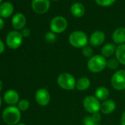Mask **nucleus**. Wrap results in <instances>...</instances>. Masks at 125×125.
I'll list each match as a JSON object with an SVG mask.
<instances>
[{
	"label": "nucleus",
	"mask_w": 125,
	"mask_h": 125,
	"mask_svg": "<svg viewBox=\"0 0 125 125\" xmlns=\"http://www.w3.org/2000/svg\"><path fill=\"white\" fill-rule=\"evenodd\" d=\"M87 66L90 72L99 73L107 67V60L102 54H95L89 58Z\"/></svg>",
	"instance_id": "1"
},
{
	"label": "nucleus",
	"mask_w": 125,
	"mask_h": 125,
	"mask_svg": "<svg viewBox=\"0 0 125 125\" xmlns=\"http://www.w3.org/2000/svg\"><path fill=\"white\" fill-rule=\"evenodd\" d=\"M3 120L9 125H16L21 118V113L18 107L14 106L8 107L5 109L2 114Z\"/></svg>",
	"instance_id": "2"
},
{
	"label": "nucleus",
	"mask_w": 125,
	"mask_h": 125,
	"mask_svg": "<svg viewBox=\"0 0 125 125\" xmlns=\"http://www.w3.org/2000/svg\"><path fill=\"white\" fill-rule=\"evenodd\" d=\"M57 85L62 88L66 91H72L76 88V80L73 75L69 73H62L57 79Z\"/></svg>",
	"instance_id": "3"
},
{
	"label": "nucleus",
	"mask_w": 125,
	"mask_h": 125,
	"mask_svg": "<svg viewBox=\"0 0 125 125\" xmlns=\"http://www.w3.org/2000/svg\"><path fill=\"white\" fill-rule=\"evenodd\" d=\"M69 43L75 48H84L87 46L88 39L85 32L82 31H74L69 35Z\"/></svg>",
	"instance_id": "4"
},
{
	"label": "nucleus",
	"mask_w": 125,
	"mask_h": 125,
	"mask_svg": "<svg viewBox=\"0 0 125 125\" xmlns=\"http://www.w3.org/2000/svg\"><path fill=\"white\" fill-rule=\"evenodd\" d=\"M83 107L86 111L88 113L94 114L96 113H99L101 107V104L99 100L94 96H86L83 100Z\"/></svg>",
	"instance_id": "5"
},
{
	"label": "nucleus",
	"mask_w": 125,
	"mask_h": 125,
	"mask_svg": "<svg viewBox=\"0 0 125 125\" xmlns=\"http://www.w3.org/2000/svg\"><path fill=\"white\" fill-rule=\"evenodd\" d=\"M67 21L62 16H56L53 18L50 23V28L54 33H61L67 28Z\"/></svg>",
	"instance_id": "6"
},
{
	"label": "nucleus",
	"mask_w": 125,
	"mask_h": 125,
	"mask_svg": "<svg viewBox=\"0 0 125 125\" xmlns=\"http://www.w3.org/2000/svg\"><path fill=\"white\" fill-rule=\"evenodd\" d=\"M113 88L118 91L125 89V70H119L114 73L111 78Z\"/></svg>",
	"instance_id": "7"
},
{
	"label": "nucleus",
	"mask_w": 125,
	"mask_h": 125,
	"mask_svg": "<svg viewBox=\"0 0 125 125\" xmlns=\"http://www.w3.org/2000/svg\"><path fill=\"white\" fill-rule=\"evenodd\" d=\"M22 37L21 33L17 31H12L9 32L6 38L8 46L13 49L19 48L22 43Z\"/></svg>",
	"instance_id": "8"
},
{
	"label": "nucleus",
	"mask_w": 125,
	"mask_h": 125,
	"mask_svg": "<svg viewBox=\"0 0 125 125\" xmlns=\"http://www.w3.org/2000/svg\"><path fill=\"white\" fill-rule=\"evenodd\" d=\"M49 6V0H32V7L33 10L38 14H43L47 12Z\"/></svg>",
	"instance_id": "9"
},
{
	"label": "nucleus",
	"mask_w": 125,
	"mask_h": 125,
	"mask_svg": "<svg viewBox=\"0 0 125 125\" xmlns=\"http://www.w3.org/2000/svg\"><path fill=\"white\" fill-rule=\"evenodd\" d=\"M35 100L41 106H46L50 102V94L45 88H40L35 93Z\"/></svg>",
	"instance_id": "10"
},
{
	"label": "nucleus",
	"mask_w": 125,
	"mask_h": 125,
	"mask_svg": "<svg viewBox=\"0 0 125 125\" xmlns=\"http://www.w3.org/2000/svg\"><path fill=\"white\" fill-rule=\"evenodd\" d=\"M105 39V35L103 32L97 30L94 32L90 37V44L92 46H99L103 43Z\"/></svg>",
	"instance_id": "11"
},
{
	"label": "nucleus",
	"mask_w": 125,
	"mask_h": 125,
	"mask_svg": "<svg viewBox=\"0 0 125 125\" xmlns=\"http://www.w3.org/2000/svg\"><path fill=\"white\" fill-rule=\"evenodd\" d=\"M12 24L15 29L21 30L26 24V18L22 13H16L13 17Z\"/></svg>",
	"instance_id": "12"
},
{
	"label": "nucleus",
	"mask_w": 125,
	"mask_h": 125,
	"mask_svg": "<svg viewBox=\"0 0 125 125\" xmlns=\"http://www.w3.org/2000/svg\"><path fill=\"white\" fill-rule=\"evenodd\" d=\"M113 40L117 44H124L125 42V28L119 27L113 33Z\"/></svg>",
	"instance_id": "13"
},
{
	"label": "nucleus",
	"mask_w": 125,
	"mask_h": 125,
	"mask_svg": "<svg viewBox=\"0 0 125 125\" xmlns=\"http://www.w3.org/2000/svg\"><path fill=\"white\" fill-rule=\"evenodd\" d=\"M115 109V103L114 101L107 99L101 104L100 110L104 114H110Z\"/></svg>",
	"instance_id": "14"
},
{
	"label": "nucleus",
	"mask_w": 125,
	"mask_h": 125,
	"mask_svg": "<svg viewBox=\"0 0 125 125\" xmlns=\"http://www.w3.org/2000/svg\"><path fill=\"white\" fill-rule=\"evenodd\" d=\"M5 101L9 104H15L18 102L19 99V96L18 93L14 90H9L8 91L4 96Z\"/></svg>",
	"instance_id": "15"
},
{
	"label": "nucleus",
	"mask_w": 125,
	"mask_h": 125,
	"mask_svg": "<svg viewBox=\"0 0 125 125\" xmlns=\"http://www.w3.org/2000/svg\"><path fill=\"white\" fill-rule=\"evenodd\" d=\"M13 12V6L10 2H5L0 6V16L4 18H8Z\"/></svg>",
	"instance_id": "16"
},
{
	"label": "nucleus",
	"mask_w": 125,
	"mask_h": 125,
	"mask_svg": "<svg viewBox=\"0 0 125 125\" xmlns=\"http://www.w3.org/2000/svg\"><path fill=\"white\" fill-rule=\"evenodd\" d=\"M71 13L77 18H80L85 14V8L83 5L80 2L74 3L71 7Z\"/></svg>",
	"instance_id": "17"
},
{
	"label": "nucleus",
	"mask_w": 125,
	"mask_h": 125,
	"mask_svg": "<svg viewBox=\"0 0 125 125\" xmlns=\"http://www.w3.org/2000/svg\"><path fill=\"white\" fill-rule=\"evenodd\" d=\"M109 96H110V91L108 88L104 86H100L97 88V89L95 91V96L99 100L105 101L108 99Z\"/></svg>",
	"instance_id": "18"
},
{
	"label": "nucleus",
	"mask_w": 125,
	"mask_h": 125,
	"mask_svg": "<svg viewBox=\"0 0 125 125\" xmlns=\"http://www.w3.org/2000/svg\"><path fill=\"white\" fill-rule=\"evenodd\" d=\"M115 58L122 65H125V43L118 45L115 50Z\"/></svg>",
	"instance_id": "19"
},
{
	"label": "nucleus",
	"mask_w": 125,
	"mask_h": 125,
	"mask_svg": "<svg viewBox=\"0 0 125 125\" xmlns=\"http://www.w3.org/2000/svg\"><path fill=\"white\" fill-rule=\"evenodd\" d=\"M116 47L114 44L113 43H107L104 45L101 50V54L106 57H111L114 53H115Z\"/></svg>",
	"instance_id": "20"
},
{
	"label": "nucleus",
	"mask_w": 125,
	"mask_h": 125,
	"mask_svg": "<svg viewBox=\"0 0 125 125\" xmlns=\"http://www.w3.org/2000/svg\"><path fill=\"white\" fill-rule=\"evenodd\" d=\"M90 85H91V81L88 77H80L77 82L76 88L78 91H83L87 90L90 87Z\"/></svg>",
	"instance_id": "21"
},
{
	"label": "nucleus",
	"mask_w": 125,
	"mask_h": 125,
	"mask_svg": "<svg viewBox=\"0 0 125 125\" xmlns=\"http://www.w3.org/2000/svg\"><path fill=\"white\" fill-rule=\"evenodd\" d=\"M119 62L116 58H110L107 60V67L110 69H116L118 67Z\"/></svg>",
	"instance_id": "22"
},
{
	"label": "nucleus",
	"mask_w": 125,
	"mask_h": 125,
	"mask_svg": "<svg viewBox=\"0 0 125 125\" xmlns=\"http://www.w3.org/2000/svg\"><path fill=\"white\" fill-rule=\"evenodd\" d=\"M82 53L83 54L85 57H89L91 58V57H93V54H94V50L90 46H85L84 48H83V50H82Z\"/></svg>",
	"instance_id": "23"
},
{
	"label": "nucleus",
	"mask_w": 125,
	"mask_h": 125,
	"mask_svg": "<svg viewBox=\"0 0 125 125\" xmlns=\"http://www.w3.org/2000/svg\"><path fill=\"white\" fill-rule=\"evenodd\" d=\"M45 41L49 43H54L56 41V35L53 32H49L45 35Z\"/></svg>",
	"instance_id": "24"
},
{
	"label": "nucleus",
	"mask_w": 125,
	"mask_h": 125,
	"mask_svg": "<svg viewBox=\"0 0 125 125\" xmlns=\"http://www.w3.org/2000/svg\"><path fill=\"white\" fill-rule=\"evenodd\" d=\"M95 1L100 6L108 7L112 5L115 2V0H95Z\"/></svg>",
	"instance_id": "25"
},
{
	"label": "nucleus",
	"mask_w": 125,
	"mask_h": 125,
	"mask_svg": "<svg viewBox=\"0 0 125 125\" xmlns=\"http://www.w3.org/2000/svg\"><path fill=\"white\" fill-rule=\"evenodd\" d=\"M30 107V102L26 99H22L19 102V109L21 110H26Z\"/></svg>",
	"instance_id": "26"
},
{
	"label": "nucleus",
	"mask_w": 125,
	"mask_h": 125,
	"mask_svg": "<svg viewBox=\"0 0 125 125\" xmlns=\"http://www.w3.org/2000/svg\"><path fill=\"white\" fill-rule=\"evenodd\" d=\"M83 124L84 125H99V124L96 122L91 116H86L83 119Z\"/></svg>",
	"instance_id": "27"
},
{
	"label": "nucleus",
	"mask_w": 125,
	"mask_h": 125,
	"mask_svg": "<svg viewBox=\"0 0 125 125\" xmlns=\"http://www.w3.org/2000/svg\"><path fill=\"white\" fill-rule=\"evenodd\" d=\"M91 117H92V118H93L96 122H97V123H99V121H100L101 119H102V116H101V115H100L99 113H96L92 114Z\"/></svg>",
	"instance_id": "28"
},
{
	"label": "nucleus",
	"mask_w": 125,
	"mask_h": 125,
	"mask_svg": "<svg viewBox=\"0 0 125 125\" xmlns=\"http://www.w3.org/2000/svg\"><path fill=\"white\" fill-rule=\"evenodd\" d=\"M21 35H22V36H24V37H28V36H30V30H29L28 28L24 29V30H22V32H21Z\"/></svg>",
	"instance_id": "29"
},
{
	"label": "nucleus",
	"mask_w": 125,
	"mask_h": 125,
	"mask_svg": "<svg viewBox=\"0 0 125 125\" xmlns=\"http://www.w3.org/2000/svg\"><path fill=\"white\" fill-rule=\"evenodd\" d=\"M121 125H125V111L122 113L121 117Z\"/></svg>",
	"instance_id": "30"
},
{
	"label": "nucleus",
	"mask_w": 125,
	"mask_h": 125,
	"mask_svg": "<svg viewBox=\"0 0 125 125\" xmlns=\"http://www.w3.org/2000/svg\"><path fill=\"white\" fill-rule=\"evenodd\" d=\"M5 51V46L2 41L0 40V54H2Z\"/></svg>",
	"instance_id": "31"
},
{
	"label": "nucleus",
	"mask_w": 125,
	"mask_h": 125,
	"mask_svg": "<svg viewBox=\"0 0 125 125\" xmlns=\"http://www.w3.org/2000/svg\"><path fill=\"white\" fill-rule=\"evenodd\" d=\"M4 25H5V23H4V21L0 18V30L2 29L4 27Z\"/></svg>",
	"instance_id": "32"
},
{
	"label": "nucleus",
	"mask_w": 125,
	"mask_h": 125,
	"mask_svg": "<svg viewBox=\"0 0 125 125\" xmlns=\"http://www.w3.org/2000/svg\"><path fill=\"white\" fill-rule=\"evenodd\" d=\"M2 88H3V84H2V82L0 80V91H2Z\"/></svg>",
	"instance_id": "33"
},
{
	"label": "nucleus",
	"mask_w": 125,
	"mask_h": 125,
	"mask_svg": "<svg viewBox=\"0 0 125 125\" xmlns=\"http://www.w3.org/2000/svg\"><path fill=\"white\" fill-rule=\"evenodd\" d=\"M17 125H26V124H24V123H21V124H17Z\"/></svg>",
	"instance_id": "34"
},
{
	"label": "nucleus",
	"mask_w": 125,
	"mask_h": 125,
	"mask_svg": "<svg viewBox=\"0 0 125 125\" xmlns=\"http://www.w3.org/2000/svg\"><path fill=\"white\" fill-rule=\"evenodd\" d=\"M1 104H2V99H1V97H0V106H1Z\"/></svg>",
	"instance_id": "35"
},
{
	"label": "nucleus",
	"mask_w": 125,
	"mask_h": 125,
	"mask_svg": "<svg viewBox=\"0 0 125 125\" xmlns=\"http://www.w3.org/2000/svg\"><path fill=\"white\" fill-rule=\"evenodd\" d=\"M2 0H0V2H2Z\"/></svg>",
	"instance_id": "36"
},
{
	"label": "nucleus",
	"mask_w": 125,
	"mask_h": 125,
	"mask_svg": "<svg viewBox=\"0 0 125 125\" xmlns=\"http://www.w3.org/2000/svg\"><path fill=\"white\" fill-rule=\"evenodd\" d=\"M54 1H57V0H54Z\"/></svg>",
	"instance_id": "37"
}]
</instances>
